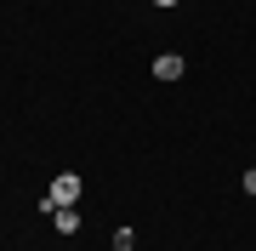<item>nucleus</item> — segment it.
<instances>
[{"label": "nucleus", "mask_w": 256, "mask_h": 251, "mask_svg": "<svg viewBox=\"0 0 256 251\" xmlns=\"http://www.w3.org/2000/svg\"><path fill=\"white\" fill-rule=\"evenodd\" d=\"M131 245H137V234H131L126 223H120V228H114V251H131Z\"/></svg>", "instance_id": "4"}, {"label": "nucleus", "mask_w": 256, "mask_h": 251, "mask_svg": "<svg viewBox=\"0 0 256 251\" xmlns=\"http://www.w3.org/2000/svg\"><path fill=\"white\" fill-rule=\"evenodd\" d=\"M52 228H57V234H80V211H74V205L52 211Z\"/></svg>", "instance_id": "3"}, {"label": "nucleus", "mask_w": 256, "mask_h": 251, "mask_svg": "<svg viewBox=\"0 0 256 251\" xmlns=\"http://www.w3.org/2000/svg\"><path fill=\"white\" fill-rule=\"evenodd\" d=\"M239 183H245V194H256V171H245V177H239Z\"/></svg>", "instance_id": "5"}, {"label": "nucleus", "mask_w": 256, "mask_h": 251, "mask_svg": "<svg viewBox=\"0 0 256 251\" xmlns=\"http://www.w3.org/2000/svg\"><path fill=\"white\" fill-rule=\"evenodd\" d=\"M80 188H86V183H80V171H57V177H52V188H46V200H40V211L52 217V211H63V205H80Z\"/></svg>", "instance_id": "1"}, {"label": "nucleus", "mask_w": 256, "mask_h": 251, "mask_svg": "<svg viewBox=\"0 0 256 251\" xmlns=\"http://www.w3.org/2000/svg\"><path fill=\"white\" fill-rule=\"evenodd\" d=\"M182 75H188V63H182L176 52H160V57H154V80H182Z\"/></svg>", "instance_id": "2"}, {"label": "nucleus", "mask_w": 256, "mask_h": 251, "mask_svg": "<svg viewBox=\"0 0 256 251\" xmlns=\"http://www.w3.org/2000/svg\"><path fill=\"white\" fill-rule=\"evenodd\" d=\"M154 6H176V0H154Z\"/></svg>", "instance_id": "6"}]
</instances>
